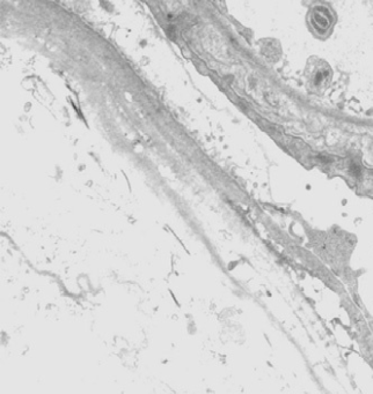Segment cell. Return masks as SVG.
Returning <instances> with one entry per match:
<instances>
[{"instance_id":"cell-1","label":"cell","mask_w":373,"mask_h":394,"mask_svg":"<svg viewBox=\"0 0 373 394\" xmlns=\"http://www.w3.org/2000/svg\"><path fill=\"white\" fill-rule=\"evenodd\" d=\"M337 22V14L326 0H314L306 13L307 28L318 40H327L333 34Z\"/></svg>"},{"instance_id":"cell-2","label":"cell","mask_w":373,"mask_h":394,"mask_svg":"<svg viewBox=\"0 0 373 394\" xmlns=\"http://www.w3.org/2000/svg\"><path fill=\"white\" fill-rule=\"evenodd\" d=\"M306 90L313 95H324L333 80V69L326 60L312 56L306 61L304 69Z\"/></svg>"}]
</instances>
